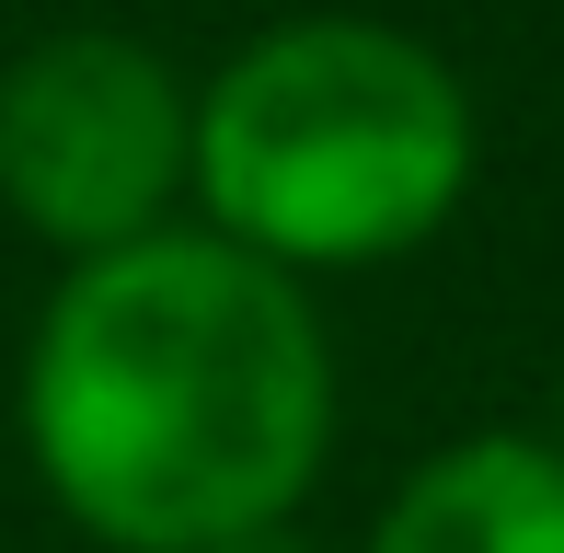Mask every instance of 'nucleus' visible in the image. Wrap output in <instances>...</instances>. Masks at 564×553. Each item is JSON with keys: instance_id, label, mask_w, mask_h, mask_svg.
<instances>
[{"instance_id": "obj_1", "label": "nucleus", "mask_w": 564, "mask_h": 553, "mask_svg": "<svg viewBox=\"0 0 564 553\" xmlns=\"http://www.w3.org/2000/svg\"><path fill=\"white\" fill-rule=\"evenodd\" d=\"M335 438L323 312L289 265L219 231L82 254L23 358V449L116 553H208L289 531Z\"/></svg>"}, {"instance_id": "obj_2", "label": "nucleus", "mask_w": 564, "mask_h": 553, "mask_svg": "<svg viewBox=\"0 0 564 553\" xmlns=\"http://www.w3.org/2000/svg\"><path fill=\"white\" fill-rule=\"evenodd\" d=\"M185 185L219 242L289 276L415 254L473 185V93L392 23H276L208 82Z\"/></svg>"}, {"instance_id": "obj_3", "label": "nucleus", "mask_w": 564, "mask_h": 553, "mask_svg": "<svg viewBox=\"0 0 564 553\" xmlns=\"http://www.w3.org/2000/svg\"><path fill=\"white\" fill-rule=\"evenodd\" d=\"M196 173V105L139 35H46L0 69V208L58 254L150 242Z\"/></svg>"}, {"instance_id": "obj_4", "label": "nucleus", "mask_w": 564, "mask_h": 553, "mask_svg": "<svg viewBox=\"0 0 564 553\" xmlns=\"http://www.w3.org/2000/svg\"><path fill=\"white\" fill-rule=\"evenodd\" d=\"M369 553H564V449H542V438H449L380 508Z\"/></svg>"}, {"instance_id": "obj_5", "label": "nucleus", "mask_w": 564, "mask_h": 553, "mask_svg": "<svg viewBox=\"0 0 564 553\" xmlns=\"http://www.w3.org/2000/svg\"><path fill=\"white\" fill-rule=\"evenodd\" d=\"M208 553H312V542H289V531H242V542H208Z\"/></svg>"}]
</instances>
